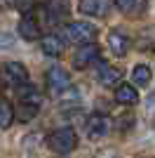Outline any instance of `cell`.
<instances>
[{"label": "cell", "instance_id": "7c38bea8", "mask_svg": "<svg viewBox=\"0 0 155 158\" xmlns=\"http://www.w3.org/2000/svg\"><path fill=\"white\" fill-rule=\"evenodd\" d=\"M17 92H19V104H26V106H33V109H40L42 106V92L35 90L33 85H19L17 87Z\"/></svg>", "mask_w": 155, "mask_h": 158}, {"label": "cell", "instance_id": "277c9868", "mask_svg": "<svg viewBox=\"0 0 155 158\" xmlns=\"http://www.w3.org/2000/svg\"><path fill=\"white\" fill-rule=\"evenodd\" d=\"M0 80L7 87H19L24 83H28V71L19 61H7V64L0 66Z\"/></svg>", "mask_w": 155, "mask_h": 158}, {"label": "cell", "instance_id": "8992f818", "mask_svg": "<svg viewBox=\"0 0 155 158\" xmlns=\"http://www.w3.org/2000/svg\"><path fill=\"white\" fill-rule=\"evenodd\" d=\"M120 78H122V71H120V69H115V66H110V64H106V61L99 59V66H97V80H99V85L115 87L117 83H120Z\"/></svg>", "mask_w": 155, "mask_h": 158}, {"label": "cell", "instance_id": "30bf717a", "mask_svg": "<svg viewBox=\"0 0 155 158\" xmlns=\"http://www.w3.org/2000/svg\"><path fill=\"white\" fill-rule=\"evenodd\" d=\"M17 31H19V35H21L24 40H35V38H40V24H38V19H35L31 12L21 17Z\"/></svg>", "mask_w": 155, "mask_h": 158}, {"label": "cell", "instance_id": "e0dca14e", "mask_svg": "<svg viewBox=\"0 0 155 158\" xmlns=\"http://www.w3.org/2000/svg\"><path fill=\"white\" fill-rule=\"evenodd\" d=\"M113 2L122 14H134L143 7V0H113Z\"/></svg>", "mask_w": 155, "mask_h": 158}, {"label": "cell", "instance_id": "7a4b0ae2", "mask_svg": "<svg viewBox=\"0 0 155 158\" xmlns=\"http://www.w3.org/2000/svg\"><path fill=\"white\" fill-rule=\"evenodd\" d=\"M97 35H99L97 26L89 24V21H71V24L66 26V40H68V43H75V45L94 43Z\"/></svg>", "mask_w": 155, "mask_h": 158}, {"label": "cell", "instance_id": "9c48e42d", "mask_svg": "<svg viewBox=\"0 0 155 158\" xmlns=\"http://www.w3.org/2000/svg\"><path fill=\"white\" fill-rule=\"evenodd\" d=\"M45 10H47V17H50L52 24H59V21H64L66 17H68L71 2H68V0H47Z\"/></svg>", "mask_w": 155, "mask_h": 158}, {"label": "cell", "instance_id": "6da1fadb", "mask_svg": "<svg viewBox=\"0 0 155 158\" xmlns=\"http://www.w3.org/2000/svg\"><path fill=\"white\" fill-rule=\"evenodd\" d=\"M47 146H50L54 153H71L78 146V135L73 127H57L54 132L47 135Z\"/></svg>", "mask_w": 155, "mask_h": 158}, {"label": "cell", "instance_id": "8fae6325", "mask_svg": "<svg viewBox=\"0 0 155 158\" xmlns=\"http://www.w3.org/2000/svg\"><path fill=\"white\" fill-rule=\"evenodd\" d=\"M78 7H80V12L87 14V17H99V19H101V17L108 14L110 2L108 0H80Z\"/></svg>", "mask_w": 155, "mask_h": 158}, {"label": "cell", "instance_id": "ffe728a7", "mask_svg": "<svg viewBox=\"0 0 155 158\" xmlns=\"http://www.w3.org/2000/svg\"><path fill=\"white\" fill-rule=\"evenodd\" d=\"M148 106H150V109H155V92L148 97Z\"/></svg>", "mask_w": 155, "mask_h": 158}, {"label": "cell", "instance_id": "3957f363", "mask_svg": "<svg viewBox=\"0 0 155 158\" xmlns=\"http://www.w3.org/2000/svg\"><path fill=\"white\" fill-rule=\"evenodd\" d=\"M45 83H47V90H50L52 97H61V94L73 85L71 83V73L61 69V66H52L50 71L45 73Z\"/></svg>", "mask_w": 155, "mask_h": 158}, {"label": "cell", "instance_id": "9a60e30c", "mask_svg": "<svg viewBox=\"0 0 155 158\" xmlns=\"http://www.w3.org/2000/svg\"><path fill=\"white\" fill-rule=\"evenodd\" d=\"M14 116H17L14 104L7 97H0V127H10L12 120H14Z\"/></svg>", "mask_w": 155, "mask_h": 158}, {"label": "cell", "instance_id": "ac0fdd59", "mask_svg": "<svg viewBox=\"0 0 155 158\" xmlns=\"http://www.w3.org/2000/svg\"><path fill=\"white\" fill-rule=\"evenodd\" d=\"M12 2H14V7H17L21 14H28L33 7H35V0H12Z\"/></svg>", "mask_w": 155, "mask_h": 158}, {"label": "cell", "instance_id": "5bb4252c", "mask_svg": "<svg viewBox=\"0 0 155 158\" xmlns=\"http://www.w3.org/2000/svg\"><path fill=\"white\" fill-rule=\"evenodd\" d=\"M40 50H42L47 57H61V52L66 50V43L59 38V35L50 33V35H45V38L40 40Z\"/></svg>", "mask_w": 155, "mask_h": 158}, {"label": "cell", "instance_id": "5b68a950", "mask_svg": "<svg viewBox=\"0 0 155 158\" xmlns=\"http://www.w3.org/2000/svg\"><path fill=\"white\" fill-rule=\"evenodd\" d=\"M101 59V47L97 43H82L78 47V52L73 54V66L75 69H87V66L97 64Z\"/></svg>", "mask_w": 155, "mask_h": 158}, {"label": "cell", "instance_id": "2e32d148", "mask_svg": "<svg viewBox=\"0 0 155 158\" xmlns=\"http://www.w3.org/2000/svg\"><path fill=\"white\" fill-rule=\"evenodd\" d=\"M150 76H153V73H150V69L146 64H136L134 69H132V80H134L136 85H148Z\"/></svg>", "mask_w": 155, "mask_h": 158}, {"label": "cell", "instance_id": "4fadbf2b", "mask_svg": "<svg viewBox=\"0 0 155 158\" xmlns=\"http://www.w3.org/2000/svg\"><path fill=\"white\" fill-rule=\"evenodd\" d=\"M115 102L122 106H132L139 102V92H136L134 85H129V83H117L115 85Z\"/></svg>", "mask_w": 155, "mask_h": 158}, {"label": "cell", "instance_id": "ba28073f", "mask_svg": "<svg viewBox=\"0 0 155 158\" xmlns=\"http://www.w3.org/2000/svg\"><path fill=\"white\" fill-rule=\"evenodd\" d=\"M106 43H108V50L115 54V57H125V54L129 52V38H127V33L117 31V28H113V31L108 33Z\"/></svg>", "mask_w": 155, "mask_h": 158}, {"label": "cell", "instance_id": "d6986e66", "mask_svg": "<svg viewBox=\"0 0 155 158\" xmlns=\"http://www.w3.org/2000/svg\"><path fill=\"white\" fill-rule=\"evenodd\" d=\"M2 45H7V47H10V45H12V38H10V35H2V33H0V47H2Z\"/></svg>", "mask_w": 155, "mask_h": 158}, {"label": "cell", "instance_id": "52a82bcc", "mask_svg": "<svg viewBox=\"0 0 155 158\" xmlns=\"http://www.w3.org/2000/svg\"><path fill=\"white\" fill-rule=\"evenodd\" d=\"M85 132H87V137L94 139V142H97V139H103L108 135V120H106V116H99V113L89 116L87 123H85Z\"/></svg>", "mask_w": 155, "mask_h": 158}]
</instances>
